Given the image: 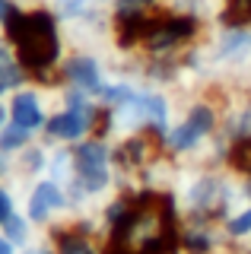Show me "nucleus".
Instances as JSON below:
<instances>
[{
    "label": "nucleus",
    "mask_w": 251,
    "mask_h": 254,
    "mask_svg": "<svg viewBox=\"0 0 251 254\" xmlns=\"http://www.w3.org/2000/svg\"><path fill=\"white\" fill-rule=\"evenodd\" d=\"M64 76H67V83L80 92H102V86H105V67H102V61L89 51L70 54L64 61Z\"/></svg>",
    "instance_id": "20e7f679"
},
{
    "label": "nucleus",
    "mask_w": 251,
    "mask_h": 254,
    "mask_svg": "<svg viewBox=\"0 0 251 254\" xmlns=\"http://www.w3.org/2000/svg\"><path fill=\"white\" fill-rule=\"evenodd\" d=\"M64 206H67V194L61 188V181H38L26 197V216L32 222H48Z\"/></svg>",
    "instance_id": "39448f33"
},
{
    "label": "nucleus",
    "mask_w": 251,
    "mask_h": 254,
    "mask_svg": "<svg viewBox=\"0 0 251 254\" xmlns=\"http://www.w3.org/2000/svg\"><path fill=\"white\" fill-rule=\"evenodd\" d=\"M0 254H10V245H6L3 238H0Z\"/></svg>",
    "instance_id": "f8f14e48"
},
{
    "label": "nucleus",
    "mask_w": 251,
    "mask_h": 254,
    "mask_svg": "<svg viewBox=\"0 0 251 254\" xmlns=\"http://www.w3.org/2000/svg\"><path fill=\"white\" fill-rule=\"evenodd\" d=\"M61 254H96V251H92V245L83 242V238H70V242L61 245Z\"/></svg>",
    "instance_id": "9d476101"
},
{
    "label": "nucleus",
    "mask_w": 251,
    "mask_h": 254,
    "mask_svg": "<svg viewBox=\"0 0 251 254\" xmlns=\"http://www.w3.org/2000/svg\"><path fill=\"white\" fill-rule=\"evenodd\" d=\"M13 216V194L6 188H0V226Z\"/></svg>",
    "instance_id": "9b49d317"
},
{
    "label": "nucleus",
    "mask_w": 251,
    "mask_h": 254,
    "mask_svg": "<svg viewBox=\"0 0 251 254\" xmlns=\"http://www.w3.org/2000/svg\"><path fill=\"white\" fill-rule=\"evenodd\" d=\"M226 13L235 22H248L251 19V0H226Z\"/></svg>",
    "instance_id": "1a4fd4ad"
},
{
    "label": "nucleus",
    "mask_w": 251,
    "mask_h": 254,
    "mask_svg": "<svg viewBox=\"0 0 251 254\" xmlns=\"http://www.w3.org/2000/svg\"><path fill=\"white\" fill-rule=\"evenodd\" d=\"M6 111H10V121L26 130H38L42 124H48V105L38 89H16Z\"/></svg>",
    "instance_id": "423d86ee"
},
{
    "label": "nucleus",
    "mask_w": 251,
    "mask_h": 254,
    "mask_svg": "<svg viewBox=\"0 0 251 254\" xmlns=\"http://www.w3.org/2000/svg\"><path fill=\"white\" fill-rule=\"evenodd\" d=\"M216 127V115L210 105H191L182 115V121H178L175 127L169 130V149H175V153H194V149H200L203 143H207V137L213 133Z\"/></svg>",
    "instance_id": "7ed1b4c3"
},
{
    "label": "nucleus",
    "mask_w": 251,
    "mask_h": 254,
    "mask_svg": "<svg viewBox=\"0 0 251 254\" xmlns=\"http://www.w3.org/2000/svg\"><path fill=\"white\" fill-rule=\"evenodd\" d=\"M99 3H112V0H99Z\"/></svg>",
    "instance_id": "ddd939ff"
},
{
    "label": "nucleus",
    "mask_w": 251,
    "mask_h": 254,
    "mask_svg": "<svg viewBox=\"0 0 251 254\" xmlns=\"http://www.w3.org/2000/svg\"><path fill=\"white\" fill-rule=\"evenodd\" d=\"M105 143L99 140H86L76 146L73 153V175H76V185H80V194H102V190L108 188V165H112V159H108Z\"/></svg>",
    "instance_id": "f03ea898"
},
{
    "label": "nucleus",
    "mask_w": 251,
    "mask_h": 254,
    "mask_svg": "<svg viewBox=\"0 0 251 254\" xmlns=\"http://www.w3.org/2000/svg\"><path fill=\"white\" fill-rule=\"evenodd\" d=\"M226 229H229V235H235V238L248 235L251 232V206H248V210H235L232 219L226 222Z\"/></svg>",
    "instance_id": "0eeeda50"
},
{
    "label": "nucleus",
    "mask_w": 251,
    "mask_h": 254,
    "mask_svg": "<svg viewBox=\"0 0 251 254\" xmlns=\"http://www.w3.org/2000/svg\"><path fill=\"white\" fill-rule=\"evenodd\" d=\"M229 159L239 169H248L251 172V137H242L239 143L232 146V153H229Z\"/></svg>",
    "instance_id": "6e6552de"
},
{
    "label": "nucleus",
    "mask_w": 251,
    "mask_h": 254,
    "mask_svg": "<svg viewBox=\"0 0 251 254\" xmlns=\"http://www.w3.org/2000/svg\"><path fill=\"white\" fill-rule=\"evenodd\" d=\"M10 32V48L16 51V58L22 67L45 73L48 67H54L61 58V32L51 13L42 10H19L6 22Z\"/></svg>",
    "instance_id": "f257e3e1"
}]
</instances>
